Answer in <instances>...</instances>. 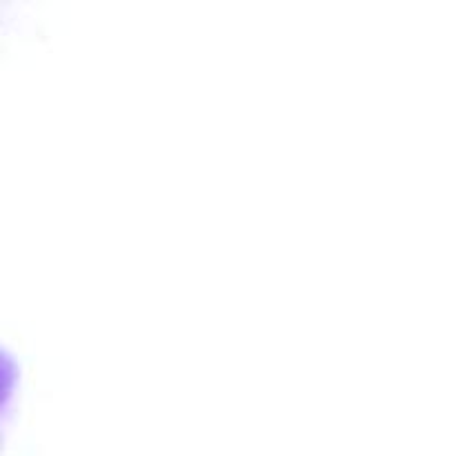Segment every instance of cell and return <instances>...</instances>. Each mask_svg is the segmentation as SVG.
I'll return each mask as SVG.
<instances>
[]
</instances>
